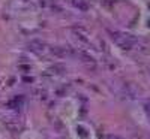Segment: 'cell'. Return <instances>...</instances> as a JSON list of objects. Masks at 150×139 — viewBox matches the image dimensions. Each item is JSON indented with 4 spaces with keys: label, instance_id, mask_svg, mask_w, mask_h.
Instances as JSON below:
<instances>
[{
    "label": "cell",
    "instance_id": "obj_1",
    "mask_svg": "<svg viewBox=\"0 0 150 139\" xmlns=\"http://www.w3.org/2000/svg\"><path fill=\"white\" fill-rule=\"evenodd\" d=\"M111 39L123 49H131L138 42L137 37H134L129 33H123V32H111Z\"/></svg>",
    "mask_w": 150,
    "mask_h": 139
},
{
    "label": "cell",
    "instance_id": "obj_2",
    "mask_svg": "<svg viewBox=\"0 0 150 139\" xmlns=\"http://www.w3.org/2000/svg\"><path fill=\"white\" fill-rule=\"evenodd\" d=\"M71 3L75 8H78V11H87L89 9V3H87L86 0H71Z\"/></svg>",
    "mask_w": 150,
    "mask_h": 139
},
{
    "label": "cell",
    "instance_id": "obj_3",
    "mask_svg": "<svg viewBox=\"0 0 150 139\" xmlns=\"http://www.w3.org/2000/svg\"><path fill=\"white\" fill-rule=\"evenodd\" d=\"M144 112H146V115H147V117H149V120H150V103L144 105Z\"/></svg>",
    "mask_w": 150,
    "mask_h": 139
},
{
    "label": "cell",
    "instance_id": "obj_4",
    "mask_svg": "<svg viewBox=\"0 0 150 139\" xmlns=\"http://www.w3.org/2000/svg\"><path fill=\"white\" fill-rule=\"evenodd\" d=\"M114 139H119V138H114Z\"/></svg>",
    "mask_w": 150,
    "mask_h": 139
}]
</instances>
